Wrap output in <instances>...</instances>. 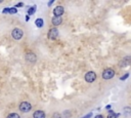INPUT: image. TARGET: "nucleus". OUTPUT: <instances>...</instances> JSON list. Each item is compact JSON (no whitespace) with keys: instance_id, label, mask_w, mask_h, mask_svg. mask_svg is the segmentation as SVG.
<instances>
[{"instance_id":"1","label":"nucleus","mask_w":131,"mask_h":118,"mask_svg":"<svg viewBox=\"0 0 131 118\" xmlns=\"http://www.w3.org/2000/svg\"><path fill=\"white\" fill-rule=\"evenodd\" d=\"M102 78L106 79V80L112 79V78L115 76V71H114L113 69H111V68H108V69H106V70L102 72Z\"/></svg>"},{"instance_id":"2","label":"nucleus","mask_w":131,"mask_h":118,"mask_svg":"<svg viewBox=\"0 0 131 118\" xmlns=\"http://www.w3.org/2000/svg\"><path fill=\"white\" fill-rule=\"evenodd\" d=\"M85 81L88 82V83H92L95 79H96V74L95 72H92V71H89L85 74Z\"/></svg>"},{"instance_id":"3","label":"nucleus","mask_w":131,"mask_h":118,"mask_svg":"<svg viewBox=\"0 0 131 118\" xmlns=\"http://www.w3.org/2000/svg\"><path fill=\"white\" fill-rule=\"evenodd\" d=\"M23 35H24L23 30H22V29H18V28L14 29L12 32V36L16 40H20L22 37H23Z\"/></svg>"},{"instance_id":"4","label":"nucleus","mask_w":131,"mask_h":118,"mask_svg":"<svg viewBox=\"0 0 131 118\" xmlns=\"http://www.w3.org/2000/svg\"><path fill=\"white\" fill-rule=\"evenodd\" d=\"M18 109H20L22 112L27 113V112L31 111V109H32V105H31L30 103H28V102H23V103H20V104Z\"/></svg>"},{"instance_id":"5","label":"nucleus","mask_w":131,"mask_h":118,"mask_svg":"<svg viewBox=\"0 0 131 118\" xmlns=\"http://www.w3.org/2000/svg\"><path fill=\"white\" fill-rule=\"evenodd\" d=\"M58 36V30L56 28H52V29L49 30V32H48V38L49 39L53 40V39H56Z\"/></svg>"},{"instance_id":"6","label":"nucleus","mask_w":131,"mask_h":118,"mask_svg":"<svg viewBox=\"0 0 131 118\" xmlns=\"http://www.w3.org/2000/svg\"><path fill=\"white\" fill-rule=\"evenodd\" d=\"M64 7L58 5V6H56V8L53 9V15H54V17H62L64 15Z\"/></svg>"},{"instance_id":"7","label":"nucleus","mask_w":131,"mask_h":118,"mask_svg":"<svg viewBox=\"0 0 131 118\" xmlns=\"http://www.w3.org/2000/svg\"><path fill=\"white\" fill-rule=\"evenodd\" d=\"M26 60L28 62H31V63H35L36 60H37V57H36L35 53L29 52V53H27V55H26Z\"/></svg>"},{"instance_id":"8","label":"nucleus","mask_w":131,"mask_h":118,"mask_svg":"<svg viewBox=\"0 0 131 118\" xmlns=\"http://www.w3.org/2000/svg\"><path fill=\"white\" fill-rule=\"evenodd\" d=\"M33 117L34 118H46V114H45V112H43L41 110H37L33 114Z\"/></svg>"},{"instance_id":"9","label":"nucleus","mask_w":131,"mask_h":118,"mask_svg":"<svg viewBox=\"0 0 131 118\" xmlns=\"http://www.w3.org/2000/svg\"><path fill=\"white\" fill-rule=\"evenodd\" d=\"M51 21H52V24H53L54 26H58V25L62 24V17H53Z\"/></svg>"},{"instance_id":"10","label":"nucleus","mask_w":131,"mask_h":118,"mask_svg":"<svg viewBox=\"0 0 131 118\" xmlns=\"http://www.w3.org/2000/svg\"><path fill=\"white\" fill-rule=\"evenodd\" d=\"M129 65H131V59L129 57L124 58V60L121 62V67H126V66H129Z\"/></svg>"},{"instance_id":"11","label":"nucleus","mask_w":131,"mask_h":118,"mask_svg":"<svg viewBox=\"0 0 131 118\" xmlns=\"http://www.w3.org/2000/svg\"><path fill=\"white\" fill-rule=\"evenodd\" d=\"M35 24H36V26H37L38 28H41V27L43 26V20H42V19H37V20L35 21Z\"/></svg>"},{"instance_id":"12","label":"nucleus","mask_w":131,"mask_h":118,"mask_svg":"<svg viewBox=\"0 0 131 118\" xmlns=\"http://www.w3.org/2000/svg\"><path fill=\"white\" fill-rule=\"evenodd\" d=\"M35 12H36V6H32L31 8H29V9H28V16L33 15Z\"/></svg>"},{"instance_id":"13","label":"nucleus","mask_w":131,"mask_h":118,"mask_svg":"<svg viewBox=\"0 0 131 118\" xmlns=\"http://www.w3.org/2000/svg\"><path fill=\"white\" fill-rule=\"evenodd\" d=\"M6 118H20V117L18 113H10V114H8V116Z\"/></svg>"},{"instance_id":"14","label":"nucleus","mask_w":131,"mask_h":118,"mask_svg":"<svg viewBox=\"0 0 131 118\" xmlns=\"http://www.w3.org/2000/svg\"><path fill=\"white\" fill-rule=\"evenodd\" d=\"M124 113L126 114V116L128 115H131V109L129 108V107H127V108H124Z\"/></svg>"},{"instance_id":"15","label":"nucleus","mask_w":131,"mask_h":118,"mask_svg":"<svg viewBox=\"0 0 131 118\" xmlns=\"http://www.w3.org/2000/svg\"><path fill=\"white\" fill-rule=\"evenodd\" d=\"M18 13V10H16V7H12V8H9V14H16Z\"/></svg>"},{"instance_id":"16","label":"nucleus","mask_w":131,"mask_h":118,"mask_svg":"<svg viewBox=\"0 0 131 118\" xmlns=\"http://www.w3.org/2000/svg\"><path fill=\"white\" fill-rule=\"evenodd\" d=\"M118 116H119V114L113 113V114H108V118H117Z\"/></svg>"},{"instance_id":"17","label":"nucleus","mask_w":131,"mask_h":118,"mask_svg":"<svg viewBox=\"0 0 131 118\" xmlns=\"http://www.w3.org/2000/svg\"><path fill=\"white\" fill-rule=\"evenodd\" d=\"M52 118H62V115L60 113H54L53 116H52Z\"/></svg>"},{"instance_id":"18","label":"nucleus","mask_w":131,"mask_h":118,"mask_svg":"<svg viewBox=\"0 0 131 118\" xmlns=\"http://www.w3.org/2000/svg\"><path fill=\"white\" fill-rule=\"evenodd\" d=\"M128 77H129V74H128V73H126V74L124 75V76H122V77H121V80H125V79H126V78H128Z\"/></svg>"},{"instance_id":"19","label":"nucleus","mask_w":131,"mask_h":118,"mask_svg":"<svg viewBox=\"0 0 131 118\" xmlns=\"http://www.w3.org/2000/svg\"><path fill=\"white\" fill-rule=\"evenodd\" d=\"M2 13H3V14H8V13H9V7L4 8V9L2 10Z\"/></svg>"},{"instance_id":"20","label":"nucleus","mask_w":131,"mask_h":118,"mask_svg":"<svg viewBox=\"0 0 131 118\" xmlns=\"http://www.w3.org/2000/svg\"><path fill=\"white\" fill-rule=\"evenodd\" d=\"M23 5H24V3H22V2H20V3H18V4L16 5V7H22Z\"/></svg>"},{"instance_id":"21","label":"nucleus","mask_w":131,"mask_h":118,"mask_svg":"<svg viewBox=\"0 0 131 118\" xmlns=\"http://www.w3.org/2000/svg\"><path fill=\"white\" fill-rule=\"evenodd\" d=\"M91 115H92V114H91V113H89L88 115H86V116H84V117H82V118H90V117H91Z\"/></svg>"},{"instance_id":"22","label":"nucleus","mask_w":131,"mask_h":118,"mask_svg":"<svg viewBox=\"0 0 131 118\" xmlns=\"http://www.w3.org/2000/svg\"><path fill=\"white\" fill-rule=\"evenodd\" d=\"M94 118H104V116H102V115H100V114H98V115H96Z\"/></svg>"},{"instance_id":"23","label":"nucleus","mask_w":131,"mask_h":118,"mask_svg":"<svg viewBox=\"0 0 131 118\" xmlns=\"http://www.w3.org/2000/svg\"><path fill=\"white\" fill-rule=\"evenodd\" d=\"M106 108L108 110H110V109H111V105H108V106L106 107Z\"/></svg>"},{"instance_id":"24","label":"nucleus","mask_w":131,"mask_h":118,"mask_svg":"<svg viewBox=\"0 0 131 118\" xmlns=\"http://www.w3.org/2000/svg\"><path fill=\"white\" fill-rule=\"evenodd\" d=\"M53 1H54V0H52V1H50V2H49V3H48V5H49V6H50V5H51V4H52V3H53Z\"/></svg>"},{"instance_id":"25","label":"nucleus","mask_w":131,"mask_h":118,"mask_svg":"<svg viewBox=\"0 0 131 118\" xmlns=\"http://www.w3.org/2000/svg\"><path fill=\"white\" fill-rule=\"evenodd\" d=\"M29 19H30V17H29V16H27V18H26V21H29Z\"/></svg>"},{"instance_id":"26","label":"nucleus","mask_w":131,"mask_h":118,"mask_svg":"<svg viewBox=\"0 0 131 118\" xmlns=\"http://www.w3.org/2000/svg\"><path fill=\"white\" fill-rule=\"evenodd\" d=\"M1 2H2V0H0V3H1Z\"/></svg>"}]
</instances>
